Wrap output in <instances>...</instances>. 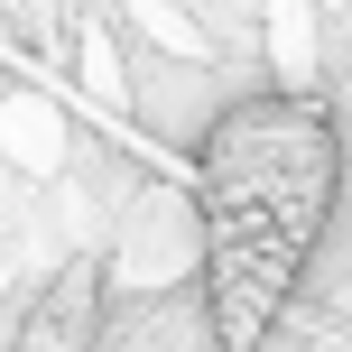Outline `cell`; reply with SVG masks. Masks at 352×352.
Returning a JSON list of instances; mask_svg holds the SVG:
<instances>
[{
  "label": "cell",
  "instance_id": "6da1fadb",
  "mask_svg": "<svg viewBox=\"0 0 352 352\" xmlns=\"http://www.w3.org/2000/svg\"><path fill=\"white\" fill-rule=\"evenodd\" d=\"M195 232H204V343L213 352H269L287 324L343 195V130L306 93H250L223 102L195 140Z\"/></svg>",
  "mask_w": 352,
  "mask_h": 352
},
{
  "label": "cell",
  "instance_id": "7a4b0ae2",
  "mask_svg": "<svg viewBox=\"0 0 352 352\" xmlns=\"http://www.w3.org/2000/svg\"><path fill=\"white\" fill-rule=\"evenodd\" d=\"M102 334H111V269L74 260V269H56V278L19 306L10 352H102Z\"/></svg>",
  "mask_w": 352,
  "mask_h": 352
}]
</instances>
